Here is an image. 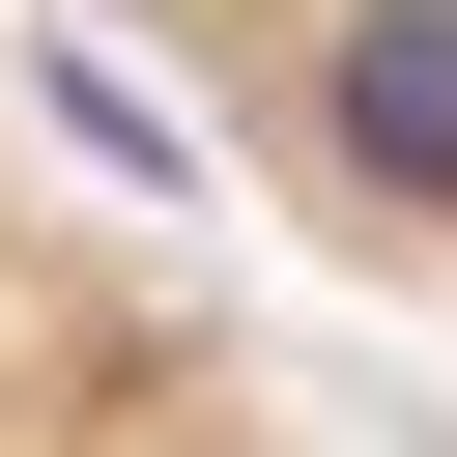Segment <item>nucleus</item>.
Masks as SVG:
<instances>
[{
  "mask_svg": "<svg viewBox=\"0 0 457 457\" xmlns=\"http://www.w3.org/2000/svg\"><path fill=\"white\" fill-rule=\"evenodd\" d=\"M143 86L371 286H457V0H86Z\"/></svg>",
  "mask_w": 457,
  "mask_h": 457,
  "instance_id": "nucleus-1",
  "label": "nucleus"
},
{
  "mask_svg": "<svg viewBox=\"0 0 457 457\" xmlns=\"http://www.w3.org/2000/svg\"><path fill=\"white\" fill-rule=\"evenodd\" d=\"M0 457H286L228 400V343L29 171V114H0Z\"/></svg>",
  "mask_w": 457,
  "mask_h": 457,
  "instance_id": "nucleus-2",
  "label": "nucleus"
}]
</instances>
